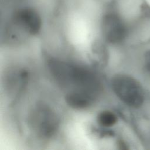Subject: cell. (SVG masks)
<instances>
[{"label": "cell", "mask_w": 150, "mask_h": 150, "mask_svg": "<svg viewBox=\"0 0 150 150\" xmlns=\"http://www.w3.org/2000/svg\"><path fill=\"white\" fill-rule=\"evenodd\" d=\"M52 75L61 85L70 91H80L96 98L102 90L101 83L91 70L66 62L52 59L49 63Z\"/></svg>", "instance_id": "obj_1"}, {"label": "cell", "mask_w": 150, "mask_h": 150, "mask_svg": "<svg viewBox=\"0 0 150 150\" xmlns=\"http://www.w3.org/2000/svg\"><path fill=\"white\" fill-rule=\"evenodd\" d=\"M28 122L33 132L43 138L54 135L59 127V118L56 112L43 104H38L32 109Z\"/></svg>", "instance_id": "obj_2"}, {"label": "cell", "mask_w": 150, "mask_h": 150, "mask_svg": "<svg viewBox=\"0 0 150 150\" xmlns=\"http://www.w3.org/2000/svg\"><path fill=\"white\" fill-rule=\"evenodd\" d=\"M111 84L115 95L128 106L137 108L143 104L145 99L143 88L132 77L118 74L112 77Z\"/></svg>", "instance_id": "obj_3"}, {"label": "cell", "mask_w": 150, "mask_h": 150, "mask_svg": "<svg viewBox=\"0 0 150 150\" xmlns=\"http://www.w3.org/2000/svg\"><path fill=\"white\" fill-rule=\"evenodd\" d=\"M101 30L105 40L113 44L122 42L127 35L125 23L114 13L104 16L101 21Z\"/></svg>", "instance_id": "obj_4"}, {"label": "cell", "mask_w": 150, "mask_h": 150, "mask_svg": "<svg viewBox=\"0 0 150 150\" xmlns=\"http://www.w3.org/2000/svg\"><path fill=\"white\" fill-rule=\"evenodd\" d=\"M65 100L70 107L77 110H84L90 107L96 98L84 93L69 91L65 96Z\"/></svg>", "instance_id": "obj_5"}, {"label": "cell", "mask_w": 150, "mask_h": 150, "mask_svg": "<svg viewBox=\"0 0 150 150\" xmlns=\"http://www.w3.org/2000/svg\"><path fill=\"white\" fill-rule=\"evenodd\" d=\"M117 121L116 115L110 111H103L100 112L97 116V122L103 127H109L113 126Z\"/></svg>", "instance_id": "obj_6"}, {"label": "cell", "mask_w": 150, "mask_h": 150, "mask_svg": "<svg viewBox=\"0 0 150 150\" xmlns=\"http://www.w3.org/2000/svg\"><path fill=\"white\" fill-rule=\"evenodd\" d=\"M93 52L95 56H97L98 59L101 60V62L107 61V51L105 46L101 43H97L94 46Z\"/></svg>", "instance_id": "obj_7"}, {"label": "cell", "mask_w": 150, "mask_h": 150, "mask_svg": "<svg viewBox=\"0 0 150 150\" xmlns=\"http://www.w3.org/2000/svg\"><path fill=\"white\" fill-rule=\"evenodd\" d=\"M146 64L148 69L150 71V52H148L146 56Z\"/></svg>", "instance_id": "obj_8"}]
</instances>
